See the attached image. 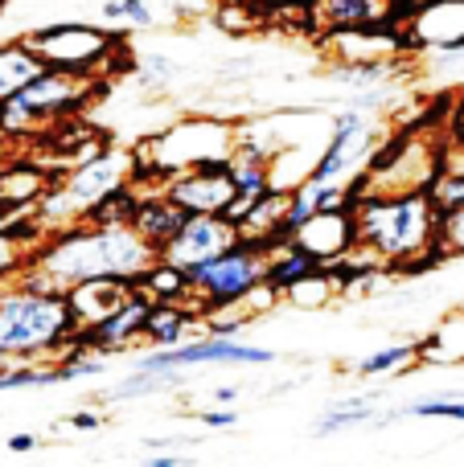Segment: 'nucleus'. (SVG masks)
<instances>
[{
    "instance_id": "1",
    "label": "nucleus",
    "mask_w": 464,
    "mask_h": 467,
    "mask_svg": "<svg viewBox=\"0 0 464 467\" xmlns=\"http://www.w3.org/2000/svg\"><path fill=\"white\" fill-rule=\"evenodd\" d=\"M156 258H161L156 246H148L136 234V226H90V222H74V226L49 234L33 250L29 266L16 279L41 291H66L82 279L140 283Z\"/></svg>"
},
{
    "instance_id": "2",
    "label": "nucleus",
    "mask_w": 464,
    "mask_h": 467,
    "mask_svg": "<svg viewBox=\"0 0 464 467\" xmlns=\"http://www.w3.org/2000/svg\"><path fill=\"white\" fill-rule=\"evenodd\" d=\"M353 238L374 250L391 271H427L444 263L436 254V197L432 189L407 193H362L353 202Z\"/></svg>"
},
{
    "instance_id": "3",
    "label": "nucleus",
    "mask_w": 464,
    "mask_h": 467,
    "mask_svg": "<svg viewBox=\"0 0 464 467\" xmlns=\"http://www.w3.org/2000/svg\"><path fill=\"white\" fill-rule=\"evenodd\" d=\"M79 337L66 291H41L13 279L0 283V348L8 361L62 357V348Z\"/></svg>"
},
{
    "instance_id": "4",
    "label": "nucleus",
    "mask_w": 464,
    "mask_h": 467,
    "mask_svg": "<svg viewBox=\"0 0 464 467\" xmlns=\"http://www.w3.org/2000/svg\"><path fill=\"white\" fill-rule=\"evenodd\" d=\"M128 181H132V156L115 152V148H103V152L90 156V161L58 172L54 185L46 189V197L33 205V213H37V222L46 226V234H58V230L74 226V222H82V213H87L99 197H107L111 189L128 185Z\"/></svg>"
},
{
    "instance_id": "5",
    "label": "nucleus",
    "mask_w": 464,
    "mask_h": 467,
    "mask_svg": "<svg viewBox=\"0 0 464 467\" xmlns=\"http://www.w3.org/2000/svg\"><path fill=\"white\" fill-rule=\"evenodd\" d=\"M25 46L37 49V57L54 70L66 74H82V78H103L115 66H128V46L123 37H115L111 29H99L87 21H54V25H37L25 33Z\"/></svg>"
},
{
    "instance_id": "6",
    "label": "nucleus",
    "mask_w": 464,
    "mask_h": 467,
    "mask_svg": "<svg viewBox=\"0 0 464 467\" xmlns=\"http://www.w3.org/2000/svg\"><path fill=\"white\" fill-rule=\"evenodd\" d=\"M268 250L271 246H263V242L243 238V234H238L235 246H227L222 254L189 266V283H194L197 312L218 307V304H238L247 291L259 287L263 271H268Z\"/></svg>"
},
{
    "instance_id": "7",
    "label": "nucleus",
    "mask_w": 464,
    "mask_h": 467,
    "mask_svg": "<svg viewBox=\"0 0 464 467\" xmlns=\"http://www.w3.org/2000/svg\"><path fill=\"white\" fill-rule=\"evenodd\" d=\"M276 353L263 345H243L238 337H202V340H181L161 353H144L136 369L144 373H173V369H197V365H271Z\"/></svg>"
},
{
    "instance_id": "8",
    "label": "nucleus",
    "mask_w": 464,
    "mask_h": 467,
    "mask_svg": "<svg viewBox=\"0 0 464 467\" xmlns=\"http://www.w3.org/2000/svg\"><path fill=\"white\" fill-rule=\"evenodd\" d=\"M374 152V128H370V115L362 107H350V111H337L333 123H329V144L325 152L317 156V164L309 169L304 181H345L353 169L370 161Z\"/></svg>"
},
{
    "instance_id": "9",
    "label": "nucleus",
    "mask_w": 464,
    "mask_h": 467,
    "mask_svg": "<svg viewBox=\"0 0 464 467\" xmlns=\"http://www.w3.org/2000/svg\"><path fill=\"white\" fill-rule=\"evenodd\" d=\"M235 242H238V226L227 222L222 213H189V218L181 222V230L161 246V258L189 271V266L222 254V250L235 246Z\"/></svg>"
},
{
    "instance_id": "10",
    "label": "nucleus",
    "mask_w": 464,
    "mask_h": 467,
    "mask_svg": "<svg viewBox=\"0 0 464 467\" xmlns=\"http://www.w3.org/2000/svg\"><path fill=\"white\" fill-rule=\"evenodd\" d=\"M148 307H153V299H148L144 291H132L111 316H103V320L79 328V340L90 348V353H115V348H128L136 337H144Z\"/></svg>"
},
{
    "instance_id": "11",
    "label": "nucleus",
    "mask_w": 464,
    "mask_h": 467,
    "mask_svg": "<svg viewBox=\"0 0 464 467\" xmlns=\"http://www.w3.org/2000/svg\"><path fill=\"white\" fill-rule=\"evenodd\" d=\"M288 242H296L301 250H309L321 266L342 263L345 254L353 250V210H333V213H312L301 230L292 234Z\"/></svg>"
},
{
    "instance_id": "12",
    "label": "nucleus",
    "mask_w": 464,
    "mask_h": 467,
    "mask_svg": "<svg viewBox=\"0 0 464 467\" xmlns=\"http://www.w3.org/2000/svg\"><path fill=\"white\" fill-rule=\"evenodd\" d=\"M164 193L181 205L185 213H222L235 197V181L230 172H197V169H185V172H173L164 181Z\"/></svg>"
},
{
    "instance_id": "13",
    "label": "nucleus",
    "mask_w": 464,
    "mask_h": 467,
    "mask_svg": "<svg viewBox=\"0 0 464 467\" xmlns=\"http://www.w3.org/2000/svg\"><path fill=\"white\" fill-rule=\"evenodd\" d=\"M54 185V172L41 161H0V213L33 210Z\"/></svg>"
},
{
    "instance_id": "14",
    "label": "nucleus",
    "mask_w": 464,
    "mask_h": 467,
    "mask_svg": "<svg viewBox=\"0 0 464 467\" xmlns=\"http://www.w3.org/2000/svg\"><path fill=\"white\" fill-rule=\"evenodd\" d=\"M132 291H136V283H128V279H82L74 287H66V304H70L79 328H87V324L111 316Z\"/></svg>"
},
{
    "instance_id": "15",
    "label": "nucleus",
    "mask_w": 464,
    "mask_h": 467,
    "mask_svg": "<svg viewBox=\"0 0 464 467\" xmlns=\"http://www.w3.org/2000/svg\"><path fill=\"white\" fill-rule=\"evenodd\" d=\"M185 218H189V213L181 210L169 193H156V197H140L132 226H136L140 238H144L148 246H156V254H161V246L181 230V222H185Z\"/></svg>"
},
{
    "instance_id": "16",
    "label": "nucleus",
    "mask_w": 464,
    "mask_h": 467,
    "mask_svg": "<svg viewBox=\"0 0 464 467\" xmlns=\"http://www.w3.org/2000/svg\"><path fill=\"white\" fill-rule=\"evenodd\" d=\"M317 21L329 33H345V29H366V25L391 21V5L386 0H317L312 5Z\"/></svg>"
},
{
    "instance_id": "17",
    "label": "nucleus",
    "mask_w": 464,
    "mask_h": 467,
    "mask_svg": "<svg viewBox=\"0 0 464 467\" xmlns=\"http://www.w3.org/2000/svg\"><path fill=\"white\" fill-rule=\"evenodd\" d=\"M312 271H325L309 250H301L296 242H279V246L268 250V271H263V283H268L276 296H288L301 279H309Z\"/></svg>"
},
{
    "instance_id": "18",
    "label": "nucleus",
    "mask_w": 464,
    "mask_h": 467,
    "mask_svg": "<svg viewBox=\"0 0 464 467\" xmlns=\"http://www.w3.org/2000/svg\"><path fill=\"white\" fill-rule=\"evenodd\" d=\"M140 291H144L153 304H185V307H194V312H197L189 271H185V266L164 263V258H156V263L144 271V279H140Z\"/></svg>"
},
{
    "instance_id": "19",
    "label": "nucleus",
    "mask_w": 464,
    "mask_h": 467,
    "mask_svg": "<svg viewBox=\"0 0 464 467\" xmlns=\"http://www.w3.org/2000/svg\"><path fill=\"white\" fill-rule=\"evenodd\" d=\"M197 312L185 304H153L148 307V320H144V340L153 348H173L194 332Z\"/></svg>"
},
{
    "instance_id": "20",
    "label": "nucleus",
    "mask_w": 464,
    "mask_h": 467,
    "mask_svg": "<svg viewBox=\"0 0 464 467\" xmlns=\"http://www.w3.org/2000/svg\"><path fill=\"white\" fill-rule=\"evenodd\" d=\"M46 70V62L37 57V49H29L25 41H5L0 46V99L16 95L25 82H33Z\"/></svg>"
},
{
    "instance_id": "21",
    "label": "nucleus",
    "mask_w": 464,
    "mask_h": 467,
    "mask_svg": "<svg viewBox=\"0 0 464 467\" xmlns=\"http://www.w3.org/2000/svg\"><path fill=\"white\" fill-rule=\"evenodd\" d=\"M173 386H185V369H173V373H128V378L120 381V386L103 389L99 394V402H132V398H148V394H161V389H173Z\"/></svg>"
},
{
    "instance_id": "22",
    "label": "nucleus",
    "mask_w": 464,
    "mask_h": 467,
    "mask_svg": "<svg viewBox=\"0 0 464 467\" xmlns=\"http://www.w3.org/2000/svg\"><path fill=\"white\" fill-rule=\"evenodd\" d=\"M416 348H419V361H440V365L464 361V312L440 320V328Z\"/></svg>"
},
{
    "instance_id": "23",
    "label": "nucleus",
    "mask_w": 464,
    "mask_h": 467,
    "mask_svg": "<svg viewBox=\"0 0 464 467\" xmlns=\"http://www.w3.org/2000/svg\"><path fill=\"white\" fill-rule=\"evenodd\" d=\"M419 361V348L416 345H386L378 353L362 357L358 361V373L362 378H391V373H403Z\"/></svg>"
},
{
    "instance_id": "24",
    "label": "nucleus",
    "mask_w": 464,
    "mask_h": 467,
    "mask_svg": "<svg viewBox=\"0 0 464 467\" xmlns=\"http://www.w3.org/2000/svg\"><path fill=\"white\" fill-rule=\"evenodd\" d=\"M374 406H353V410H337L329 406L317 422H312V439H333V435H345V431H362V427H374Z\"/></svg>"
},
{
    "instance_id": "25",
    "label": "nucleus",
    "mask_w": 464,
    "mask_h": 467,
    "mask_svg": "<svg viewBox=\"0 0 464 467\" xmlns=\"http://www.w3.org/2000/svg\"><path fill=\"white\" fill-rule=\"evenodd\" d=\"M436 254H464V205H436Z\"/></svg>"
},
{
    "instance_id": "26",
    "label": "nucleus",
    "mask_w": 464,
    "mask_h": 467,
    "mask_svg": "<svg viewBox=\"0 0 464 467\" xmlns=\"http://www.w3.org/2000/svg\"><path fill=\"white\" fill-rule=\"evenodd\" d=\"M29 258H33L29 242H21L5 222H0V283H13L16 275L29 266Z\"/></svg>"
},
{
    "instance_id": "27",
    "label": "nucleus",
    "mask_w": 464,
    "mask_h": 467,
    "mask_svg": "<svg viewBox=\"0 0 464 467\" xmlns=\"http://www.w3.org/2000/svg\"><path fill=\"white\" fill-rule=\"evenodd\" d=\"M329 78L366 90V87H378V82L386 78V62H378V57H350V66H337Z\"/></svg>"
},
{
    "instance_id": "28",
    "label": "nucleus",
    "mask_w": 464,
    "mask_h": 467,
    "mask_svg": "<svg viewBox=\"0 0 464 467\" xmlns=\"http://www.w3.org/2000/svg\"><path fill=\"white\" fill-rule=\"evenodd\" d=\"M399 414H411V419H452V422H464V398H452V394L419 398V402L403 406Z\"/></svg>"
},
{
    "instance_id": "29",
    "label": "nucleus",
    "mask_w": 464,
    "mask_h": 467,
    "mask_svg": "<svg viewBox=\"0 0 464 467\" xmlns=\"http://www.w3.org/2000/svg\"><path fill=\"white\" fill-rule=\"evenodd\" d=\"M103 21H123L128 29H153L156 13L148 0H103Z\"/></svg>"
},
{
    "instance_id": "30",
    "label": "nucleus",
    "mask_w": 464,
    "mask_h": 467,
    "mask_svg": "<svg viewBox=\"0 0 464 467\" xmlns=\"http://www.w3.org/2000/svg\"><path fill=\"white\" fill-rule=\"evenodd\" d=\"M58 373L62 381H82V378H103L107 373V361L103 357H74V361H58Z\"/></svg>"
},
{
    "instance_id": "31",
    "label": "nucleus",
    "mask_w": 464,
    "mask_h": 467,
    "mask_svg": "<svg viewBox=\"0 0 464 467\" xmlns=\"http://www.w3.org/2000/svg\"><path fill=\"white\" fill-rule=\"evenodd\" d=\"M173 70H177V66H173L169 57L148 54L144 62H140V82H148V87H153V82H169V78H173Z\"/></svg>"
},
{
    "instance_id": "32",
    "label": "nucleus",
    "mask_w": 464,
    "mask_h": 467,
    "mask_svg": "<svg viewBox=\"0 0 464 467\" xmlns=\"http://www.w3.org/2000/svg\"><path fill=\"white\" fill-rule=\"evenodd\" d=\"M238 419H243V414H238L235 406H227V410H206L197 422H202L206 431H230V427H238Z\"/></svg>"
},
{
    "instance_id": "33",
    "label": "nucleus",
    "mask_w": 464,
    "mask_h": 467,
    "mask_svg": "<svg viewBox=\"0 0 464 467\" xmlns=\"http://www.w3.org/2000/svg\"><path fill=\"white\" fill-rule=\"evenodd\" d=\"M70 427H74V431H99V427H103V414L79 410V414H70Z\"/></svg>"
},
{
    "instance_id": "34",
    "label": "nucleus",
    "mask_w": 464,
    "mask_h": 467,
    "mask_svg": "<svg viewBox=\"0 0 464 467\" xmlns=\"http://www.w3.org/2000/svg\"><path fill=\"white\" fill-rule=\"evenodd\" d=\"M8 455H25V451H37V435H13L5 443Z\"/></svg>"
},
{
    "instance_id": "35",
    "label": "nucleus",
    "mask_w": 464,
    "mask_h": 467,
    "mask_svg": "<svg viewBox=\"0 0 464 467\" xmlns=\"http://www.w3.org/2000/svg\"><path fill=\"white\" fill-rule=\"evenodd\" d=\"M238 398H243V386H218L214 389V402L218 406H235Z\"/></svg>"
},
{
    "instance_id": "36",
    "label": "nucleus",
    "mask_w": 464,
    "mask_h": 467,
    "mask_svg": "<svg viewBox=\"0 0 464 467\" xmlns=\"http://www.w3.org/2000/svg\"><path fill=\"white\" fill-rule=\"evenodd\" d=\"M185 460L181 455H156V460H148V467H181Z\"/></svg>"
},
{
    "instance_id": "37",
    "label": "nucleus",
    "mask_w": 464,
    "mask_h": 467,
    "mask_svg": "<svg viewBox=\"0 0 464 467\" xmlns=\"http://www.w3.org/2000/svg\"><path fill=\"white\" fill-rule=\"evenodd\" d=\"M5 148H8V144H5V136H0V161H5Z\"/></svg>"
},
{
    "instance_id": "38",
    "label": "nucleus",
    "mask_w": 464,
    "mask_h": 467,
    "mask_svg": "<svg viewBox=\"0 0 464 467\" xmlns=\"http://www.w3.org/2000/svg\"><path fill=\"white\" fill-rule=\"evenodd\" d=\"M0 365H8V357H5V348H0Z\"/></svg>"
}]
</instances>
